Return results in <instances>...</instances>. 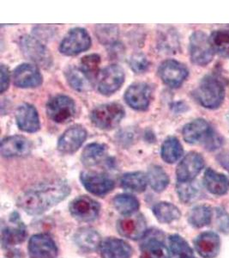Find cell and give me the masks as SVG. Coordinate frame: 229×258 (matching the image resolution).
Instances as JSON below:
<instances>
[{
    "label": "cell",
    "mask_w": 229,
    "mask_h": 258,
    "mask_svg": "<svg viewBox=\"0 0 229 258\" xmlns=\"http://www.w3.org/2000/svg\"><path fill=\"white\" fill-rule=\"evenodd\" d=\"M70 192V186L63 180L41 182L21 194L18 206L27 214L38 215L64 201Z\"/></svg>",
    "instance_id": "cell-1"
},
{
    "label": "cell",
    "mask_w": 229,
    "mask_h": 258,
    "mask_svg": "<svg viewBox=\"0 0 229 258\" xmlns=\"http://www.w3.org/2000/svg\"><path fill=\"white\" fill-rule=\"evenodd\" d=\"M183 138L189 144L203 143L206 149H217L221 145V139L214 133L209 124L203 119H197L186 124L182 130Z\"/></svg>",
    "instance_id": "cell-2"
},
{
    "label": "cell",
    "mask_w": 229,
    "mask_h": 258,
    "mask_svg": "<svg viewBox=\"0 0 229 258\" xmlns=\"http://www.w3.org/2000/svg\"><path fill=\"white\" fill-rule=\"evenodd\" d=\"M194 96L206 109H217L223 102L225 88L221 80L214 75H207L201 80Z\"/></svg>",
    "instance_id": "cell-3"
},
{
    "label": "cell",
    "mask_w": 229,
    "mask_h": 258,
    "mask_svg": "<svg viewBox=\"0 0 229 258\" xmlns=\"http://www.w3.org/2000/svg\"><path fill=\"white\" fill-rule=\"evenodd\" d=\"M125 109L120 103H111L98 106L93 109L90 119L94 126L102 130H111L121 123Z\"/></svg>",
    "instance_id": "cell-4"
},
{
    "label": "cell",
    "mask_w": 229,
    "mask_h": 258,
    "mask_svg": "<svg viewBox=\"0 0 229 258\" xmlns=\"http://www.w3.org/2000/svg\"><path fill=\"white\" fill-rule=\"evenodd\" d=\"M47 114L56 123H66L76 114V103L71 97L57 95L47 102Z\"/></svg>",
    "instance_id": "cell-5"
},
{
    "label": "cell",
    "mask_w": 229,
    "mask_h": 258,
    "mask_svg": "<svg viewBox=\"0 0 229 258\" xmlns=\"http://www.w3.org/2000/svg\"><path fill=\"white\" fill-rule=\"evenodd\" d=\"M189 50L191 61L202 67L209 64L214 57V51L210 40L202 31H196L191 35Z\"/></svg>",
    "instance_id": "cell-6"
},
{
    "label": "cell",
    "mask_w": 229,
    "mask_h": 258,
    "mask_svg": "<svg viewBox=\"0 0 229 258\" xmlns=\"http://www.w3.org/2000/svg\"><path fill=\"white\" fill-rule=\"evenodd\" d=\"M91 46V39L83 28H74L70 30L59 45L60 53L67 56L77 55Z\"/></svg>",
    "instance_id": "cell-7"
},
{
    "label": "cell",
    "mask_w": 229,
    "mask_h": 258,
    "mask_svg": "<svg viewBox=\"0 0 229 258\" xmlns=\"http://www.w3.org/2000/svg\"><path fill=\"white\" fill-rule=\"evenodd\" d=\"M19 45L24 55L39 66L48 68L52 64L49 50L36 37L24 35L21 37Z\"/></svg>",
    "instance_id": "cell-8"
},
{
    "label": "cell",
    "mask_w": 229,
    "mask_h": 258,
    "mask_svg": "<svg viewBox=\"0 0 229 258\" xmlns=\"http://www.w3.org/2000/svg\"><path fill=\"white\" fill-rule=\"evenodd\" d=\"M119 233L125 238L138 240L146 236L147 225L143 214L134 213L129 215H124L117 223Z\"/></svg>",
    "instance_id": "cell-9"
},
{
    "label": "cell",
    "mask_w": 229,
    "mask_h": 258,
    "mask_svg": "<svg viewBox=\"0 0 229 258\" xmlns=\"http://www.w3.org/2000/svg\"><path fill=\"white\" fill-rule=\"evenodd\" d=\"M125 81V73L118 64H111L104 68L98 75L97 88L100 93L109 96L114 93Z\"/></svg>",
    "instance_id": "cell-10"
},
{
    "label": "cell",
    "mask_w": 229,
    "mask_h": 258,
    "mask_svg": "<svg viewBox=\"0 0 229 258\" xmlns=\"http://www.w3.org/2000/svg\"><path fill=\"white\" fill-rule=\"evenodd\" d=\"M27 237L26 226L18 213H13L8 222L3 224L1 231V243L5 248L15 246L23 243Z\"/></svg>",
    "instance_id": "cell-11"
},
{
    "label": "cell",
    "mask_w": 229,
    "mask_h": 258,
    "mask_svg": "<svg viewBox=\"0 0 229 258\" xmlns=\"http://www.w3.org/2000/svg\"><path fill=\"white\" fill-rule=\"evenodd\" d=\"M188 69L185 64L174 59L162 62L158 69V74L162 82L172 88L182 85L188 76Z\"/></svg>",
    "instance_id": "cell-12"
},
{
    "label": "cell",
    "mask_w": 229,
    "mask_h": 258,
    "mask_svg": "<svg viewBox=\"0 0 229 258\" xmlns=\"http://www.w3.org/2000/svg\"><path fill=\"white\" fill-rule=\"evenodd\" d=\"M100 209V204L96 201L86 196L74 199L69 207L71 215L83 222H90L95 220L99 215Z\"/></svg>",
    "instance_id": "cell-13"
},
{
    "label": "cell",
    "mask_w": 229,
    "mask_h": 258,
    "mask_svg": "<svg viewBox=\"0 0 229 258\" xmlns=\"http://www.w3.org/2000/svg\"><path fill=\"white\" fill-rule=\"evenodd\" d=\"M152 91L145 83H136L131 85L125 93V100L133 109L144 111L149 108Z\"/></svg>",
    "instance_id": "cell-14"
},
{
    "label": "cell",
    "mask_w": 229,
    "mask_h": 258,
    "mask_svg": "<svg viewBox=\"0 0 229 258\" xmlns=\"http://www.w3.org/2000/svg\"><path fill=\"white\" fill-rule=\"evenodd\" d=\"M204 167V160L197 153H189L177 167L178 182H192Z\"/></svg>",
    "instance_id": "cell-15"
},
{
    "label": "cell",
    "mask_w": 229,
    "mask_h": 258,
    "mask_svg": "<svg viewBox=\"0 0 229 258\" xmlns=\"http://www.w3.org/2000/svg\"><path fill=\"white\" fill-rule=\"evenodd\" d=\"M87 139V131L80 125H75L68 128L58 141V149L64 154L76 153Z\"/></svg>",
    "instance_id": "cell-16"
},
{
    "label": "cell",
    "mask_w": 229,
    "mask_h": 258,
    "mask_svg": "<svg viewBox=\"0 0 229 258\" xmlns=\"http://www.w3.org/2000/svg\"><path fill=\"white\" fill-rule=\"evenodd\" d=\"M80 180L88 192L99 197L105 196L114 188V182L103 174L83 171L80 175Z\"/></svg>",
    "instance_id": "cell-17"
},
{
    "label": "cell",
    "mask_w": 229,
    "mask_h": 258,
    "mask_svg": "<svg viewBox=\"0 0 229 258\" xmlns=\"http://www.w3.org/2000/svg\"><path fill=\"white\" fill-rule=\"evenodd\" d=\"M13 83L19 88H36L42 84V75L34 64H19L13 73Z\"/></svg>",
    "instance_id": "cell-18"
},
{
    "label": "cell",
    "mask_w": 229,
    "mask_h": 258,
    "mask_svg": "<svg viewBox=\"0 0 229 258\" xmlns=\"http://www.w3.org/2000/svg\"><path fill=\"white\" fill-rule=\"evenodd\" d=\"M32 143L20 135H14L1 141V154L5 158H18L29 155L32 151Z\"/></svg>",
    "instance_id": "cell-19"
},
{
    "label": "cell",
    "mask_w": 229,
    "mask_h": 258,
    "mask_svg": "<svg viewBox=\"0 0 229 258\" xmlns=\"http://www.w3.org/2000/svg\"><path fill=\"white\" fill-rule=\"evenodd\" d=\"M29 251L31 258H53L58 254V248L49 235L36 234L30 238Z\"/></svg>",
    "instance_id": "cell-20"
},
{
    "label": "cell",
    "mask_w": 229,
    "mask_h": 258,
    "mask_svg": "<svg viewBox=\"0 0 229 258\" xmlns=\"http://www.w3.org/2000/svg\"><path fill=\"white\" fill-rule=\"evenodd\" d=\"M16 120L18 127L27 133H36L41 127L38 112L30 103H24L16 112Z\"/></svg>",
    "instance_id": "cell-21"
},
{
    "label": "cell",
    "mask_w": 229,
    "mask_h": 258,
    "mask_svg": "<svg viewBox=\"0 0 229 258\" xmlns=\"http://www.w3.org/2000/svg\"><path fill=\"white\" fill-rule=\"evenodd\" d=\"M194 245L202 257L214 258L220 251V238L214 232H203L195 239Z\"/></svg>",
    "instance_id": "cell-22"
},
{
    "label": "cell",
    "mask_w": 229,
    "mask_h": 258,
    "mask_svg": "<svg viewBox=\"0 0 229 258\" xmlns=\"http://www.w3.org/2000/svg\"><path fill=\"white\" fill-rule=\"evenodd\" d=\"M102 258H130L133 249L129 244L118 238H106L101 242L100 247Z\"/></svg>",
    "instance_id": "cell-23"
},
{
    "label": "cell",
    "mask_w": 229,
    "mask_h": 258,
    "mask_svg": "<svg viewBox=\"0 0 229 258\" xmlns=\"http://www.w3.org/2000/svg\"><path fill=\"white\" fill-rule=\"evenodd\" d=\"M75 242L80 249L91 252L100 249L101 238L98 232L92 228H82L75 234Z\"/></svg>",
    "instance_id": "cell-24"
},
{
    "label": "cell",
    "mask_w": 229,
    "mask_h": 258,
    "mask_svg": "<svg viewBox=\"0 0 229 258\" xmlns=\"http://www.w3.org/2000/svg\"><path fill=\"white\" fill-rule=\"evenodd\" d=\"M203 183L206 188L215 196H222L228 191L229 179L223 174L208 169L203 176Z\"/></svg>",
    "instance_id": "cell-25"
},
{
    "label": "cell",
    "mask_w": 229,
    "mask_h": 258,
    "mask_svg": "<svg viewBox=\"0 0 229 258\" xmlns=\"http://www.w3.org/2000/svg\"><path fill=\"white\" fill-rule=\"evenodd\" d=\"M179 46V37L176 31L170 27H162L158 31L157 47L162 52L173 53L176 52Z\"/></svg>",
    "instance_id": "cell-26"
},
{
    "label": "cell",
    "mask_w": 229,
    "mask_h": 258,
    "mask_svg": "<svg viewBox=\"0 0 229 258\" xmlns=\"http://www.w3.org/2000/svg\"><path fill=\"white\" fill-rule=\"evenodd\" d=\"M142 258H171L168 248L162 241L156 238H150L141 245Z\"/></svg>",
    "instance_id": "cell-27"
},
{
    "label": "cell",
    "mask_w": 229,
    "mask_h": 258,
    "mask_svg": "<svg viewBox=\"0 0 229 258\" xmlns=\"http://www.w3.org/2000/svg\"><path fill=\"white\" fill-rule=\"evenodd\" d=\"M107 153V147L100 143H91L88 145L82 151V164L86 166H94L100 164L103 159L106 157Z\"/></svg>",
    "instance_id": "cell-28"
},
{
    "label": "cell",
    "mask_w": 229,
    "mask_h": 258,
    "mask_svg": "<svg viewBox=\"0 0 229 258\" xmlns=\"http://www.w3.org/2000/svg\"><path fill=\"white\" fill-rule=\"evenodd\" d=\"M147 183V176L140 171L125 174L121 179L122 188L135 193H141L145 191Z\"/></svg>",
    "instance_id": "cell-29"
},
{
    "label": "cell",
    "mask_w": 229,
    "mask_h": 258,
    "mask_svg": "<svg viewBox=\"0 0 229 258\" xmlns=\"http://www.w3.org/2000/svg\"><path fill=\"white\" fill-rule=\"evenodd\" d=\"M182 145L175 137H168L162 146L161 155L163 160L168 164H173L178 161L183 155Z\"/></svg>",
    "instance_id": "cell-30"
},
{
    "label": "cell",
    "mask_w": 229,
    "mask_h": 258,
    "mask_svg": "<svg viewBox=\"0 0 229 258\" xmlns=\"http://www.w3.org/2000/svg\"><path fill=\"white\" fill-rule=\"evenodd\" d=\"M153 213L159 222L168 224L179 220L181 213L176 206L169 203H160L154 206Z\"/></svg>",
    "instance_id": "cell-31"
},
{
    "label": "cell",
    "mask_w": 229,
    "mask_h": 258,
    "mask_svg": "<svg viewBox=\"0 0 229 258\" xmlns=\"http://www.w3.org/2000/svg\"><path fill=\"white\" fill-rule=\"evenodd\" d=\"M65 74L68 84L75 91L83 92L88 91L90 87V80H88L79 68L70 67L65 71Z\"/></svg>",
    "instance_id": "cell-32"
},
{
    "label": "cell",
    "mask_w": 229,
    "mask_h": 258,
    "mask_svg": "<svg viewBox=\"0 0 229 258\" xmlns=\"http://www.w3.org/2000/svg\"><path fill=\"white\" fill-rule=\"evenodd\" d=\"M147 179L150 187L156 192H162L169 184L168 174L158 165L150 166L148 170Z\"/></svg>",
    "instance_id": "cell-33"
},
{
    "label": "cell",
    "mask_w": 229,
    "mask_h": 258,
    "mask_svg": "<svg viewBox=\"0 0 229 258\" xmlns=\"http://www.w3.org/2000/svg\"><path fill=\"white\" fill-rule=\"evenodd\" d=\"M214 52L219 55L229 59V30H215L209 37Z\"/></svg>",
    "instance_id": "cell-34"
},
{
    "label": "cell",
    "mask_w": 229,
    "mask_h": 258,
    "mask_svg": "<svg viewBox=\"0 0 229 258\" xmlns=\"http://www.w3.org/2000/svg\"><path fill=\"white\" fill-rule=\"evenodd\" d=\"M211 219L212 209L207 206H197L189 213V223L196 228L209 225Z\"/></svg>",
    "instance_id": "cell-35"
},
{
    "label": "cell",
    "mask_w": 229,
    "mask_h": 258,
    "mask_svg": "<svg viewBox=\"0 0 229 258\" xmlns=\"http://www.w3.org/2000/svg\"><path fill=\"white\" fill-rule=\"evenodd\" d=\"M115 209L123 215H129L136 213L139 209V202L133 196L119 195L112 201Z\"/></svg>",
    "instance_id": "cell-36"
},
{
    "label": "cell",
    "mask_w": 229,
    "mask_h": 258,
    "mask_svg": "<svg viewBox=\"0 0 229 258\" xmlns=\"http://www.w3.org/2000/svg\"><path fill=\"white\" fill-rule=\"evenodd\" d=\"M171 251L177 258L193 256V250L188 243L179 235H173L169 238Z\"/></svg>",
    "instance_id": "cell-37"
},
{
    "label": "cell",
    "mask_w": 229,
    "mask_h": 258,
    "mask_svg": "<svg viewBox=\"0 0 229 258\" xmlns=\"http://www.w3.org/2000/svg\"><path fill=\"white\" fill-rule=\"evenodd\" d=\"M100 57L93 53L86 55L81 59V70L85 74L88 80H92L98 77L100 68Z\"/></svg>",
    "instance_id": "cell-38"
},
{
    "label": "cell",
    "mask_w": 229,
    "mask_h": 258,
    "mask_svg": "<svg viewBox=\"0 0 229 258\" xmlns=\"http://www.w3.org/2000/svg\"><path fill=\"white\" fill-rule=\"evenodd\" d=\"M119 34V28L115 25H98L95 27V35L102 44L110 46L117 42Z\"/></svg>",
    "instance_id": "cell-39"
},
{
    "label": "cell",
    "mask_w": 229,
    "mask_h": 258,
    "mask_svg": "<svg viewBox=\"0 0 229 258\" xmlns=\"http://www.w3.org/2000/svg\"><path fill=\"white\" fill-rule=\"evenodd\" d=\"M177 192L180 200L185 203H191L197 196V188L192 184V182H178Z\"/></svg>",
    "instance_id": "cell-40"
},
{
    "label": "cell",
    "mask_w": 229,
    "mask_h": 258,
    "mask_svg": "<svg viewBox=\"0 0 229 258\" xmlns=\"http://www.w3.org/2000/svg\"><path fill=\"white\" fill-rule=\"evenodd\" d=\"M129 64L135 74H144L150 67L147 57L141 53H134L130 59Z\"/></svg>",
    "instance_id": "cell-41"
},
{
    "label": "cell",
    "mask_w": 229,
    "mask_h": 258,
    "mask_svg": "<svg viewBox=\"0 0 229 258\" xmlns=\"http://www.w3.org/2000/svg\"><path fill=\"white\" fill-rule=\"evenodd\" d=\"M0 72H1V93H4L5 91L8 89L10 85V73L9 69L6 68L5 64H1V68H0Z\"/></svg>",
    "instance_id": "cell-42"
},
{
    "label": "cell",
    "mask_w": 229,
    "mask_h": 258,
    "mask_svg": "<svg viewBox=\"0 0 229 258\" xmlns=\"http://www.w3.org/2000/svg\"><path fill=\"white\" fill-rule=\"evenodd\" d=\"M109 47H110L109 53H110L111 56H112L114 59H116V58H120L121 55H122L124 53L123 46H122L121 43H119L118 41L117 42L113 43V44L110 45Z\"/></svg>",
    "instance_id": "cell-43"
},
{
    "label": "cell",
    "mask_w": 229,
    "mask_h": 258,
    "mask_svg": "<svg viewBox=\"0 0 229 258\" xmlns=\"http://www.w3.org/2000/svg\"><path fill=\"white\" fill-rule=\"evenodd\" d=\"M185 258H195L194 256H189V257H185Z\"/></svg>",
    "instance_id": "cell-44"
}]
</instances>
